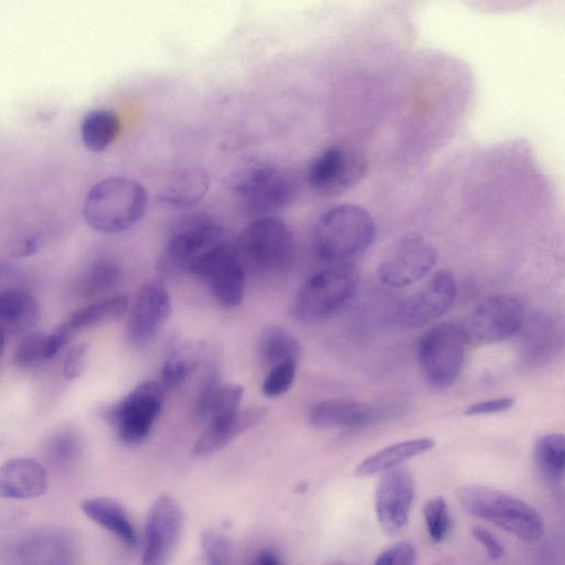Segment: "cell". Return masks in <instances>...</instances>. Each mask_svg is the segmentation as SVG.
<instances>
[{
    "instance_id": "obj_26",
    "label": "cell",
    "mask_w": 565,
    "mask_h": 565,
    "mask_svg": "<svg viewBox=\"0 0 565 565\" xmlns=\"http://www.w3.org/2000/svg\"><path fill=\"white\" fill-rule=\"evenodd\" d=\"M121 280V269L113 260L98 258L88 264L75 282V291L84 299L109 295Z\"/></svg>"
},
{
    "instance_id": "obj_41",
    "label": "cell",
    "mask_w": 565,
    "mask_h": 565,
    "mask_svg": "<svg viewBox=\"0 0 565 565\" xmlns=\"http://www.w3.org/2000/svg\"><path fill=\"white\" fill-rule=\"evenodd\" d=\"M513 405L514 399L512 397H499L471 404L465 409V414L467 416H477L501 413L512 408Z\"/></svg>"
},
{
    "instance_id": "obj_22",
    "label": "cell",
    "mask_w": 565,
    "mask_h": 565,
    "mask_svg": "<svg viewBox=\"0 0 565 565\" xmlns=\"http://www.w3.org/2000/svg\"><path fill=\"white\" fill-rule=\"evenodd\" d=\"M41 319L36 298L22 286L0 294V330L8 335L30 332Z\"/></svg>"
},
{
    "instance_id": "obj_4",
    "label": "cell",
    "mask_w": 565,
    "mask_h": 565,
    "mask_svg": "<svg viewBox=\"0 0 565 565\" xmlns=\"http://www.w3.org/2000/svg\"><path fill=\"white\" fill-rule=\"evenodd\" d=\"M236 253L245 269L278 274L289 268L295 255L294 235L278 218H254L234 241Z\"/></svg>"
},
{
    "instance_id": "obj_8",
    "label": "cell",
    "mask_w": 565,
    "mask_h": 565,
    "mask_svg": "<svg viewBox=\"0 0 565 565\" xmlns=\"http://www.w3.org/2000/svg\"><path fill=\"white\" fill-rule=\"evenodd\" d=\"M230 237L221 225L209 218H193L181 225L169 238L157 269L164 277L192 275L198 264Z\"/></svg>"
},
{
    "instance_id": "obj_45",
    "label": "cell",
    "mask_w": 565,
    "mask_h": 565,
    "mask_svg": "<svg viewBox=\"0 0 565 565\" xmlns=\"http://www.w3.org/2000/svg\"><path fill=\"white\" fill-rule=\"evenodd\" d=\"M7 335L0 330V356L2 355L6 348Z\"/></svg>"
},
{
    "instance_id": "obj_3",
    "label": "cell",
    "mask_w": 565,
    "mask_h": 565,
    "mask_svg": "<svg viewBox=\"0 0 565 565\" xmlns=\"http://www.w3.org/2000/svg\"><path fill=\"white\" fill-rule=\"evenodd\" d=\"M375 224L370 213L355 204H340L324 212L313 228V248L329 263H344L372 243Z\"/></svg>"
},
{
    "instance_id": "obj_35",
    "label": "cell",
    "mask_w": 565,
    "mask_h": 565,
    "mask_svg": "<svg viewBox=\"0 0 565 565\" xmlns=\"http://www.w3.org/2000/svg\"><path fill=\"white\" fill-rule=\"evenodd\" d=\"M243 392V386L236 383L221 385L207 416L210 422L217 423L232 418L238 411Z\"/></svg>"
},
{
    "instance_id": "obj_20",
    "label": "cell",
    "mask_w": 565,
    "mask_h": 565,
    "mask_svg": "<svg viewBox=\"0 0 565 565\" xmlns=\"http://www.w3.org/2000/svg\"><path fill=\"white\" fill-rule=\"evenodd\" d=\"M380 412L365 403L328 398L316 403L309 412V423L316 428H356L376 422Z\"/></svg>"
},
{
    "instance_id": "obj_34",
    "label": "cell",
    "mask_w": 565,
    "mask_h": 565,
    "mask_svg": "<svg viewBox=\"0 0 565 565\" xmlns=\"http://www.w3.org/2000/svg\"><path fill=\"white\" fill-rule=\"evenodd\" d=\"M423 514L430 540L435 543L444 541L451 529L446 500L440 495L428 500L423 507Z\"/></svg>"
},
{
    "instance_id": "obj_6",
    "label": "cell",
    "mask_w": 565,
    "mask_h": 565,
    "mask_svg": "<svg viewBox=\"0 0 565 565\" xmlns=\"http://www.w3.org/2000/svg\"><path fill=\"white\" fill-rule=\"evenodd\" d=\"M231 189L243 200L248 214L262 217L288 206L297 194L298 182L287 169L259 164L235 173Z\"/></svg>"
},
{
    "instance_id": "obj_16",
    "label": "cell",
    "mask_w": 565,
    "mask_h": 565,
    "mask_svg": "<svg viewBox=\"0 0 565 565\" xmlns=\"http://www.w3.org/2000/svg\"><path fill=\"white\" fill-rule=\"evenodd\" d=\"M366 170L363 156L354 149L333 146L311 163L308 182L323 195L343 193L361 180Z\"/></svg>"
},
{
    "instance_id": "obj_2",
    "label": "cell",
    "mask_w": 565,
    "mask_h": 565,
    "mask_svg": "<svg viewBox=\"0 0 565 565\" xmlns=\"http://www.w3.org/2000/svg\"><path fill=\"white\" fill-rule=\"evenodd\" d=\"M458 499L465 511L514 535L533 543L544 535L540 513L522 499L487 486H467L460 489Z\"/></svg>"
},
{
    "instance_id": "obj_14",
    "label": "cell",
    "mask_w": 565,
    "mask_h": 565,
    "mask_svg": "<svg viewBox=\"0 0 565 565\" xmlns=\"http://www.w3.org/2000/svg\"><path fill=\"white\" fill-rule=\"evenodd\" d=\"M415 498L412 472L396 466L383 472L374 495L379 524L387 535H397L406 527Z\"/></svg>"
},
{
    "instance_id": "obj_11",
    "label": "cell",
    "mask_w": 565,
    "mask_h": 565,
    "mask_svg": "<svg viewBox=\"0 0 565 565\" xmlns=\"http://www.w3.org/2000/svg\"><path fill=\"white\" fill-rule=\"evenodd\" d=\"M192 276L207 287L212 297L221 306L235 308L242 302L245 290V267L231 238L211 250L198 264Z\"/></svg>"
},
{
    "instance_id": "obj_5",
    "label": "cell",
    "mask_w": 565,
    "mask_h": 565,
    "mask_svg": "<svg viewBox=\"0 0 565 565\" xmlns=\"http://www.w3.org/2000/svg\"><path fill=\"white\" fill-rule=\"evenodd\" d=\"M359 282L354 266L345 263L312 275L298 290L292 316L302 322H317L340 312L352 298Z\"/></svg>"
},
{
    "instance_id": "obj_12",
    "label": "cell",
    "mask_w": 565,
    "mask_h": 565,
    "mask_svg": "<svg viewBox=\"0 0 565 565\" xmlns=\"http://www.w3.org/2000/svg\"><path fill=\"white\" fill-rule=\"evenodd\" d=\"M171 298L158 280L143 282L128 307L126 339L135 348L150 344L171 315Z\"/></svg>"
},
{
    "instance_id": "obj_33",
    "label": "cell",
    "mask_w": 565,
    "mask_h": 565,
    "mask_svg": "<svg viewBox=\"0 0 565 565\" xmlns=\"http://www.w3.org/2000/svg\"><path fill=\"white\" fill-rule=\"evenodd\" d=\"M81 451V436L71 429H62L52 435L46 446L50 460L57 466L70 465L79 457Z\"/></svg>"
},
{
    "instance_id": "obj_18",
    "label": "cell",
    "mask_w": 565,
    "mask_h": 565,
    "mask_svg": "<svg viewBox=\"0 0 565 565\" xmlns=\"http://www.w3.org/2000/svg\"><path fill=\"white\" fill-rule=\"evenodd\" d=\"M47 488L44 466L29 457H17L0 466V498L25 500L41 497Z\"/></svg>"
},
{
    "instance_id": "obj_15",
    "label": "cell",
    "mask_w": 565,
    "mask_h": 565,
    "mask_svg": "<svg viewBox=\"0 0 565 565\" xmlns=\"http://www.w3.org/2000/svg\"><path fill=\"white\" fill-rule=\"evenodd\" d=\"M437 256V249L429 241L419 235H409L381 263L379 278L395 288L411 286L430 273Z\"/></svg>"
},
{
    "instance_id": "obj_39",
    "label": "cell",
    "mask_w": 565,
    "mask_h": 565,
    "mask_svg": "<svg viewBox=\"0 0 565 565\" xmlns=\"http://www.w3.org/2000/svg\"><path fill=\"white\" fill-rule=\"evenodd\" d=\"M416 561V548L407 541L397 542L382 553L375 559L376 565H411Z\"/></svg>"
},
{
    "instance_id": "obj_38",
    "label": "cell",
    "mask_w": 565,
    "mask_h": 565,
    "mask_svg": "<svg viewBox=\"0 0 565 565\" xmlns=\"http://www.w3.org/2000/svg\"><path fill=\"white\" fill-rule=\"evenodd\" d=\"M220 375L215 370H211L204 376L195 397L194 412L198 418L205 419L221 386Z\"/></svg>"
},
{
    "instance_id": "obj_25",
    "label": "cell",
    "mask_w": 565,
    "mask_h": 565,
    "mask_svg": "<svg viewBox=\"0 0 565 565\" xmlns=\"http://www.w3.org/2000/svg\"><path fill=\"white\" fill-rule=\"evenodd\" d=\"M435 446L431 437H418L388 445L361 461L354 471L358 477H367L399 466L403 461L424 454Z\"/></svg>"
},
{
    "instance_id": "obj_1",
    "label": "cell",
    "mask_w": 565,
    "mask_h": 565,
    "mask_svg": "<svg viewBox=\"0 0 565 565\" xmlns=\"http://www.w3.org/2000/svg\"><path fill=\"white\" fill-rule=\"evenodd\" d=\"M147 205L148 194L139 182L129 178L111 177L90 188L84 201L83 215L94 231L118 234L138 224Z\"/></svg>"
},
{
    "instance_id": "obj_19",
    "label": "cell",
    "mask_w": 565,
    "mask_h": 565,
    "mask_svg": "<svg viewBox=\"0 0 565 565\" xmlns=\"http://www.w3.org/2000/svg\"><path fill=\"white\" fill-rule=\"evenodd\" d=\"M74 553V540L58 530L31 534L13 547L14 558L22 564H67L72 562Z\"/></svg>"
},
{
    "instance_id": "obj_36",
    "label": "cell",
    "mask_w": 565,
    "mask_h": 565,
    "mask_svg": "<svg viewBox=\"0 0 565 565\" xmlns=\"http://www.w3.org/2000/svg\"><path fill=\"white\" fill-rule=\"evenodd\" d=\"M297 371V360H288L271 366L263 382V393L267 397H277L291 386Z\"/></svg>"
},
{
    "instance_id": "obj_23",
    "label": "cell",
    "mask_w": 565,
    "mask_h": 565,
    "mask_svg": "<svg viewBox=\"0 0 565 565\" xmlns=\"http://www.w3.org/2000/svg\"><path fill=\"white\" fill-rule=\"evenodd\" d=\"M267 409L260 406H250L245 409H238L230 419L224 422H210L204 431L195 441L193 451L200 457L210 456L222 449L232 439L245 430L255 426L262 420Z\"/></svg>"
},
{
    "instance_id": "obj_10",
    "label": "cell",
    "mask_w": 565,
    "mask_h": 565,
    "mask_svg": "<svg viewBox=\"0 0 565 565\" xmlns=\"http://www.w3.org/2000/svg\"><path fill=\"white\" fill-rule=\"evenodd\" d=\"M524 319L521 301L510 295H494L481 300L470 312L463 328L467 341L488 345L509 339Z\"/></svg>"
},
{
    "instance_id": "obj_9",
    "label": "cell",
    "mask_w": 565,
    "mask_h": 565,
    "mask_svg": "<svg viewBox=\"0 0 565 565\" xmlns=\"http://www.w3.org/2000/svg\"><path fill=\"white\" fill-rule=\"evenodd\" d=\"M163 386L147 381L137 385L117 403L107 408L105 417L126 444H138L149 434L161 412Z\"/></svg>"
},
{
    "instance_id": "obj_37",
    "label": "cell",
    "mask_w": 565,
    "mask_h": 565,
    "mask_svg": "<svg viewBox=\"0 0 565 565\" xmlns=\"http://www.w3.org/2000/svg\"><path fill=\"white\" fill-rule=\"evenodd\" d=\"M201 547L205 562L212 565L225 564L231 556L230 541L211 530L202 532Z\"/></svg>"
},
{
    "instance_id": "obj_28",
    "label": "cell",
    "mask_w": 565,
    "mask_h": 565,
    "mask_svg": "<svg viewBox=\"0 0 565 565\" xmlns=\"http://www.w3.org/2000/svg\"><path fill=\"white\" fill-rule=\"evenodd\" d=\"M66 344L55 330L52 333L30 331L17 344L13 362L22 369L33 367L53 359Z\"/></svg>"
},
{
    "instance_id": "obj_32",
    "label": "cell",
    "mask_w": 565,
    "mask_h": 565,
    "mask_svg": "<svg viewBox=\"0 0 565 565\" xmlns=\"http://www.w3.org/2000/svg\"><path fill=\"white\" fill-rule=\"evenodd\" d=\"M199 347L191 343L179 345L162 365L160 377L163 387L172 388L182 383L196 364Z\"/></svg>"
},
{
    "instance_id": "obj_30",
    "label": "cell",
    "mask_w": 565,
    "mask_h": 565,
    "mask_svg": "<svg viewBox=\"0 0 565 565\" xmlns=\"http://www.w3.org/2000/svg\"><path fill=\"white\" fill-rule=\"evenodd\" d=\"M300 353V342L282 327H268L259 337L258 354L267 366L271 367L288 360H298Z\"/></svg>"
},
{
    "instance_id": "obj_43",
    "label": "cell",
    "mask_w": 565,
    "mask_h": 565,
    "mask_svg": "<svg viewBox=\"0 0 565 565\" xmlns=\"http://www.w3.org/2000/svg\"><path fill=\"white\" fill-rule=\"evenodd\" d=\"M15 286H21L20 271L13 265L0 262V294Z\"/></svg>"
},
{
    "instance_id": "obj_27",
    "label": "cell",
    "mask_w": 565,
    "mask_h": 565,
    "mask_svg": "<svg viewBox=\"0 0 565 565\" xmlns=\"http://www.w3.org/2000/svg\"><path fill=\"white\" fill-rule=\"evenodd\" d=\"M209 183V175L204 170L182 169L172 177L159 199L167 204L190 206L204 198Z\"/></svg>"
},
{
    "instance_id": "obj_42",
    "label": "cell",
    "mask_w": 565,
    "mask_h": 565,
    "mask_svg": "<svg viewBox=\"0 0 565 565\" xmlns=\"http://www.w3.org/2000/svg\"><path fill=\"white\" fill-rule=\"evenodd\" d=\"M473 537L483 546L491 559H500L504 556L501 543L486 529L475 526L471 530Z\"/></svg>"
},
{
    "instance_id": "obj_40",
    "label": "cell",
    "mask_w": 565,
    "mask_h": 565,
    "mask_svg": "<svg viewBox=\"0 0 565 565\" xmlns=\"http://www.w3.org/2000/svg\"><path fill=\"white\" fill-rule=\"evenodd\" d=\"M87 347L85 343H77L66 352L62 372L65 379L75 380L79 377L86 365Z\"/></svg>"
},
{
    "instance_id": "obj_24",
    "label": "cell",
    "mask_w": 565,
    "mask_h": 565,
    "mask_svg": "<svg viewBox=\"0 0 565 565\" xmlns=\"http://www.w3.org/2000/svg\"><path fill=\"white\" fill-rule=\"evenodd\" d=\"M81 509L87 518L114 534L125 545H137L135 526L126 509L117 500L108 497L88 498L81 502Z\"/></svg>"
},
{
    "instance_id": "obj_29",
    "label": "cell",
    "mask_w": 565,
    "mask_h": 565,
    "mask_svg": "<svg viewBox=\"0 0 565 565\" xmlns=\"http://www.w3.org/2000/svg\"><path fill=\"white\" fill-rule=\"evenodd\" d=\"M120 132V118L110 109L87 113L81 122L84 146L93 152L106 150Z\"/></svg>"
},
{
    "instance_id": "obj_21",
    "label": "cell",
    "mask_w": 565,
    "mask_h": 565,
    "mask_svg": "<svg viewBox=\"0 0 565 565\" xmlns=\"http://www.w3.org/2000/svg\"><path fill=\"white\" fill-rule=\"evenodd\" d=\"M129 303V298L125 295H107L93 299L73 311L55 331L70 342L79 331L120 318L127 312Z\"/></svg>"
},
{
    "instance_id": "obj_31",
    "label": "cell",
    "mask_w": 565,
    "mask_h": 565,
    "mask_svg": "<svg viewBox=\"0 0 565 565\" xmlns=\"http://www.w3.org/2000/svg\"><path fill=\"white\" fill-rule=\"evenodd\" d=\"M534 457L542 472L552 479H562L565 467L564 436L547 434L537 439Z\"/></svg>"
},
{
    "instance_id": "obj_13",
    "label": "cell",
    "mask_w": 565,
    "mask_h": 565,
    "mask_svg": "<svg viewBox=\"0 0 565 565\" xmlns=\"http://www.w3.org/2000/svg\"><path fill=\"white\" fill-rule=\"evenodd\" d=\"M184 527V513L179 502L164 493L152 503L145 525L142 563H166L179 545Z\"/></svg>"
},
{
    "instance_id": "obj_17",
    "label": "cell",
    "mask_w": 565,
    "mask_h": 565,
    "mask_svg": "<svg viewBox=\"0 0 565 565\" xmlns=\"http://www.w3.org/2000/svg\"><path fill=\"white\" fill-rule=\"evenodd\" d=\"M456 296L455 277L447 270H439L402 305L399 319L408 328L424 327L446 313Z\"/></svg>"
},
{
    "instance_id": "obj_44",
    "label": "cell",
    "mask_w": 565,
    "mask_h": 565,
    "mask_svg": "<svg viewBox=\"0 0 565 565\" xmlns=\"http://www.w3.org/2000/svg\"><path fill=\"white\" fill-rule=\"evenodd\" d=\"M257 564L278 565L281 563L279 556L271 550H264L257 555Z\"/></svg>"
},
{
    "instance_id": "obj_7",
    "label": "cell",
    "mask_w": 565,
    "mask_h": 565,
    "mask_svg": "<svg viewBox=\"0 0 565 565\" xmlns=\"http://www.w3.org/2000/svg\"><path fill=\"white\" fill-rule=\"evenodd\" d=\"M462 327L444 322L427 330L418 342V364L426 381L436 387H448L460 376L467 352Z\"/></svg>"
}]
</instances>
